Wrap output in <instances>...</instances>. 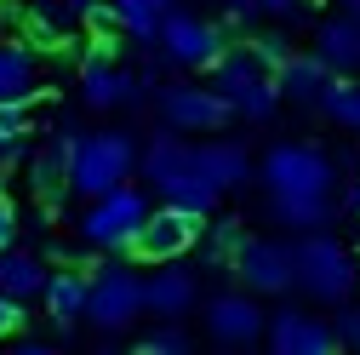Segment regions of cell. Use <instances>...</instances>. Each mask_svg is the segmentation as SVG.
<instances>
[{
	"label": "cell",
	"instance_id": "6da1fadb",
	"mask_svg": "<svg viewBox=\"0 0 360 355\" xmlns=\"http://www.w3.org/2000/svg\"><path fill=\"white\" fill-rule=\"evenodd\" d=\"M143 178L160 189V201H172V206H189V212H212L217 206V184L200 172V161H195V144H184V138H172V132H160V138L143 149Z\"/></svg>",
	"mask_w": 360,
	"mask_h": 355
},
{
	"label": "cell",
	"instance_id": "7a4b0ae2",
	"mask_svg": "<svg viewBox=\"0 0 360 355\" xmlns=\"http://www.w3.org/2000/svg\"><path fill=\"white\" fill-rule=\"evenodd\" d=\"M354 263L360 258L349 247H338L321 230H309V241L292 247V287H303L309 298H321V304H343L354 292V275H360Z\"/></svg>",
	"mask_w": 360,
	"mask_h": 355
},
{
	"label": "cell",
	"instance_id": "3957f363",
	"mask_svg": "<svg viewBox=\"0 0 360 355\" xmlns=\"http://www.w3.org/2000/svg\"><path fill=\"white\" fill-rule=\"evenodd\" d=\"M212 86H217V92L229 98V109L246 115V120H269V115L281 109L275 69H263V63L252 58V46H246V52H217V58H212Z\"/></svg>",
	"mask_w": 360,
	"mask_h": 355
},
{
	"label": "cell",
	"instance_id": "277c9868",
	"mask_svg": "<svg viewBox=\"0 0 360 355\" xmlns=\"http://www.w3.org/2000/svg\"><path fill=\"white\" fill-rule=\"evenodd\" d=\"M131 166H138V149H131L126 132H92V138L75 144V161H69V189L75 195H103L115 184H126Z\"/></svg>",
	"mask_w": 360,
	"mask_h": 355
},
{
	"label": "cell",
	"instance_id": "5b68a950",
	"mask_svg": "<svg viewBox=\"0 0 360 355\" xmlns=\"http://www.w3.org/2000/svg\"><path fill=\"white\" fill-rule=\"evenodd\" d=\"M143 218H149V201H143V189H131V184H115V189L92 195V206H86V218H80V241H86V247H109V252H126Z\"/></svg>",
	"mask_w": 360,
	"mask_h": 355
},
{
	"label": "cell",
	"instance_id": "8992f818",
	"mask_svg": "<svg viewBox=\"0 0 360 355\" xmlns=\"http://www.w3.org/2000/svg\"><path fill=\"white\" fill-rule=\"evenodd\" d=\"M269 195H332V155L314 144H275L263 155Z\"/></svg>",
	"mask_w": 360,
	"mask_h": 355
},
{
	"label": "cell",
	"instance_id": "52a82bcc",
	"mask_svg": "<svg viewBox=\"0 0 360 355\" xmlns=\"http://www.w3.org/2000/svg\"><path fill=\"white\" fill-rule=\"evenodd\" d=\"M138 316H143V281L120 263H98V275L86 281V321H98L103 332H126Z\"/></svg>",
	"mask_w": 360,
	"mask_h": 355
},
{
	"label": "cell",
	"instance_id": "ba28073f",
	"mask_svg": "<svg viewBox=\"0 0 360 355\" xmlns=\"http://www.w3.org/2000/svg\"><path fill=\"white\" fill-rule=\"evenodd\" d=\"M200 230H206V218H200V212L166 201L160 212H149L143 224H138V235H131L126 252H138L143 263H172V258H184V252L200 241Z\"/></svg>",
	"mask_w": 360,
	"mask_h": 355
},
{
	"label": "cell",
	"instance_id": "9c48e42d",
	"mask_svg": "<svg viewBox=\"0 0 360 355\" xmlns=\"http://www.w3.org/2000/svg\"><path fill=\"white\" fill-rule=\"evenodd\" d=\"M155 40H160V52L172 63H184V69H212V58L223 52V29L195 18V12H166Z\"/></svg>",
	"mask_w": 360,
	"mask_h": 355
},
{
	"label": "cell",
	"instance_id": "30bf717a",
	"mask_svg": "<svg viewBox=\"0 0 360 355\" xmlns=\"http://www.w3.org/2000/svg\"><path fill=\"white\" fill-rule=\"evenodd\" d=\"M80 98L92 109H115V104H143V80L126 75L115 63V46H103V40H92V52H86L80 63Z\"/></svg>",
	"mask_w": 360,
	"mask_h": 355
},
{
	"label": "cell",
	"instance_id": "8fae6325",
	"mask_svg": "<svg viewBox=\"0 0 360 355\" xmlns=\"http://www.w3.org/2000/svg\"><path fill=\"white\" fill-rule=\"evenodd\" d=\"M160 115H166L172 132H223L235 109H229V98L217 86H166Z\"/></svg>",
	"mask_w": 360,
	"mask_h": 355
},
{
	"label": "cell",
	"instance_id": "7c38bea8",
	"mask_svg": "<svg viewBox=\"0 0 360 355\" xmlns=\"http://www.w3.org/2000/svg\"><path fill=\"white\" fill-rule=\"evenodd\" d=\"M263 338H269V349H281V355H332L338 349L332 321L309 316V309H297V304L275 309V316L263 321Z\"/></svg>",
	"mask_w": 360,
	"mask_h": 355
},
{
	"label": "cell",
	"instance_id": "4fadbf2b",
	"mask_svg": "<svg viewBox=\"0 0 360 355\" xmlns=\"http://www.w3.org/2000/svg\"><path fill=\"white\" fill-rule=\"evenodd\" d=\"M263 309H257V298H246V292H217L212 304H206V338L212 344H223V349H246V344H257L263 338Z\"/></svg>",
	"mask_w": 360,
	"mask_h": 355
},
{
	"label": "cell",
	"instance_id": "5bb4252c",
	"mask_svg": "<svg viewBox=\"0 0 360 355\" xmlns=\"http://www.w3.org/2000/svg\"><path fill=\"white\" fill-rule=\"evenodd\" d=\"M235 275L252 292H292V247L286 241H240Z\"/></svg>",
	"mask_w": 360,
	"mask_h": 355
},
{
	"label": "cell",
	"instance_id": "9a60e30c",
	"mask_svg": "<svg viewBox=\"0 0 360 355\" xmlns=\"http://www.w3.org/2000/svg\"><path fill=\"white\" fill-rule=\"evenodd\" d=\"M40 98V52L29 40H0V104Z\"/></svg>",
	"mask_w": 360,
	"mask_h": 355
},
{
	"label": "cell",
	"instance_id": "2e32d148",
	"mask_svg": "<svg viewBox=\"0 0 360 355\" xmlns=\"http://www.w3.org/2000/svg\"><path fill=\"white\" fill-rule=\"evenodd\" d=\"M195 275L189 270H155L143 281V309H155L160 321H177V316H189V304H195Z\"/></svg>",
	"mask_w": 360,
	"mask_h": 355
},
{
	"label": "cell",
	"instance_id": "e0dca14e",
	"mask_svg": "<svg viewBox=\"0 0 360 355\" xmlns=\"http://www.w3.org/2000/svg\"><path fill=\"white\" fill-rule=\"evenodd\" d=\"M314 58H321L332 75L360 69V18H332L314 29Z\"/></svg>",
	"mask_w": 360,
	"mask_h": 355
},
{
	"label": "cell",
	"instance_id": "ac0fdd59",
	"mask_svg": "<svg viewBox=\"0 0 360 355\" xmlns=\"http://www.w3.org/2000/svg\"><path fill=\"white\" fill-rule=\"evenodd\" d=\"M75 132L69 126H52V138L46 144H40V155L29 161V178H34V189L40 195H58L63 184H69V161H75Z\"/></svg>",
	"mask_w": 360,
	"mask_h": 355
},
{
	"label": "cell",
	"instance_id": "d6986e66",
	"mask_svg": "<svg viewBox=\"0 0 360 355\" xmlns=\"http://www.w3.org/2000/svg\"><path fill=\"white\" fill-rule=\"evenodd\" d=\"M326 80H332V69L321 63V58H286L281 69H275V86H281V98H292V104H303V109H314V104H321V92H326Z\"/></svg>",
	"mask_w": 360,
	"mask_h": 355
},
{
	"label": "cell",
	"instance_id": "ffe728a7",
	"mask_svg": "<svg viewBox=\"0 0 360 355\" xmlns=\"http://www.w3.org/2000/svg\"><path fill=\"white\" fill-rule=\"evenodd\" d=\"M46 316H52V327L69 338L75 332V321H86V275H75V270H63V275H46Z\"/></svg>",
	"mask_w": 360,
	"mask_h": 355
},
{
	"label": "cell",
	"instance_id": "44dd1931",
	"mask_svg": "<svg viewBox=\"0 0 360 355\" xmlns=\"http://www.w3.org/2000/svg\"><path fill=\"white\" fill-rule=\"evenodd\" d=\"M195 161H200V172L212 178L217 189H240L246 178H252V155H246L240 144H223V138L200 144V149H195Z\"/></svg>",
	"mask_w": 360,
	"mask_h": 355
},
{
	"label": "cell",
	"instance_id": "7402d4cb",
	"mask_svg": "<svg viewBox=\"0 0 360 355\" xmlns=\"http://www.w3.org/2000/svg\"><path fill=\"white\" fill-rule=\"evenodd\" d=\"M0 292H12V298H40L46 292V263L29 258V252H0Z\"/></svg>",
	"mask_w": 360,
	"mask_h": 355
},
{
	"label": "cell",
	"instance_id": "603a6c76",
	"mask_svg": "<svg viewBox=\"0 0 360 355\" xmlns=\"http://www.w3.org/2000/svg\"><path fill=\"white\" fill-rule=\"evenodd\" d=\"M326 212H332V195H275V224H286L297 235L321 230Z\"/></svg>",
	"mask_w": 360,
	"mask_h": 355
},
{
	"label": "cell",
	"instance_id": "cb8c5ba5",
	"mask_svg": "<svg viewBox=\"0 0 360 355\" xmlns=\"http://www.w3.org/2000/svg\"><path fill=\"white\" fill-rule=\"evenodd\" d=\"M314 109H326L338 126H349V132H360V80H349V75H332L326 80V92H321V104Z\"/></svg>",
	"mask_w": 360,
	"mask_h": 355
},
{
	"label": "cell",
	"instance_id": "d4e9b609",
	"mask_svg": "<svg viewBox=\"0 0 360 355\" xmlns=\"http://www.w3.org/2000/svg\"><path fill=\"white\" fill-rule=\"evenodd\" d=\"M177 6V0H115V12H120V29L131 35V40H155V29H160V18Z\"/></svg>",
	"mask_w": 360,
	"mask_h": 355
},
{
	"label": "cell",
	"instance_id": "484cf974",
	"mask_svg": "<svg viewBox=\"0 0 360 355\" xmlns=\"http://www.w3.org/2000/svg\"><path fill=\"white\" fill-rule=\"evenodd\" d=\"M29 144V104H0V161H18Z\"/></svg>",
	"mask_w": 360,
	"mask_h": 355
},
{
	"label": "cell",
	"instance_id": "4316f807",
	"mask_svg": "<svg viewBox=\"0 0 360 355\" xmlns=\"http://www.w3.org/2000/svg\"><path fill=\"white\" fill-rule=\"evenodd\" d=\"M86 29H92V40H103V46H115V40L126 35L120 29V12H115V0H92V6H86V18H80Z\"/></svg>",
	"mask_w": 360,
	"mask_h": 355
},
{
	"label": "cell",
	"instance_id": "83f0119b",
	"mask_svg": "<svg viewBox=\"0 0 360 355\" xmlns=\"http://www.w3.org/2000/svg\"><path fill=\"white\" fill-rule=\"evenodd\" d=\"M189 344H195V338L177 327V321H166V327H155V332H143V338H138V349H143V355H184Z\"/></svg>",
	"mask_w": 360,
	"mask_h": 355
},
{
	"label": "cell",
	"instance_id": "f1b7e54d",
	"mask_svg": "<svg viewBox=\"0 0 360 355\" xmlns=\"http://www.w3.org/2000/svg\"><path fill=\"white\" fill-rule=\"evenodd\" d=\"M240 218H217L212 224V247H206V258L212 263H235V252H240Z\"/></svg>",
	"mask_w": 360,
	"mask_h": 355
},
{
	"label": "cell",
	"instance_id": "f546056e",
	"mask_svg": "<svg viewBox=\"0 0 360 355\" xmlns=\"http://www.w3.org/2000/svg\"><path fill=\"white\" fill-rule=\"evenodd\" d=\"M252 58H257L263 69H281V63L292 58V46H286V35L269 29V35H252Z\"/></svg>",
	"mask_w": 360,
	"mask_h": 355
},
{
	"label": "cell",
	"instance_id": "4dcf8cb0",
	"mask_svg": "<svg viewBox=\"0 0 360 355\" xmlns=\"http://www.w3.org/2000/svg\"><path fill=\"white\" fill-rule=\"evenodd\" d=\"M332 332H338V349H360V304H343Z\"/></svg>",
	"mask_w": 360,
	"mask_h": 355
},
{
	"label": "cell",
	"instance_id": "1f68e13d",
	"mask_svg": "<svg viewBox=\"0 0 360 355\" xmlns=\"http://www.w3.org/2000/svg\"><path fill=\"white\" fill-rule=\"evenodd\" d=\"M29 316H23V298H12V292H0V338H18V327H23Z\"/></svg>",
	"mask_w": 360,
	"mask_h": 355
},
{
	"label": "cell",
	"instance_id": "d6a6232c",
	"mask_svg": "<svg viewBox=\"0 0 360 355\" xmlns=\"http://www.w3.org/2000/svg\"><path fill=\"white\" fill-rule=\"evenodd\" d=\"M12 241H18V206H12L6 195H0V252H6Z\"/></svg>",
	"mask_w": 360,
	"mask_h": 355
},
{
	"label": "cell",
	"instance_id": "836d02e7",
	"mask_svg": "<svg viewBox=\"0 0 360 355\" xmlns=\"http://www.w3.org/2000/svg\"><path fill=\"white\" fill-rule=\"evenodd\" d=\"M223 12H229V23H252L257 18V0H223Z\"/></svg>",
	"mask_w": 360,
	"mask_h": 355
},
{
	"label": "cell",
	"instance_id": "e575fe53",
	"mask_svg": "<svg viewBox=\"0 0 360 355\" xmlns=\"http://www.w3.org/2000/svg\"><path fill=\"white\" fill-rule=\"evenodd\" d=\"M257 12H269V18H303V6H292V0H257Z\"/></svg>",
	"mask_w": 360,
	"mask_h": 355
},
{
	"label": "cell",
	"instance_id": "d590c367",
	"mask_svg": "<svg viewBox=\"0 0 360 355\" xmlns=\"http://www.w3.org/2000/svg\"><path fill=\"white\" fill-rule=\"evenodd\" d=\"M58 6H63V18H69V23H80V18H86V6H92V0H58Z\"/></svg>",
	"mask_w": 360,
	"mask_h": 355
},
{
	"label": "cell",
	"instance_id": "8d00e7d4",
	"mask_svg": "<svg viewBox=\"0 0 360 355\" xmlns=\"http://www.w3.org/2000/svg\"><path fill=\"white\" fill-rule=\"evenodd\" d=\"M343 212H354V218H360V178L349 184V195H343Z\"/></svg>",
	"mask_w": 360,
	"mask_h": 355
},
{
	"label": "cell",
	"instance_id": "74e56055",
	"mask_svg": "<svg viewBox=\"0 0 360 355\" xmlns=\"http://www.w3.org/2000/svg\"><path fill=\"white\" fill-rule=\"evenodd\" d=\"M292 6H303V12H314V6H321V0H292Z\"/></svg>",
	"mask_w": 360,
	"mask_h": 355
},
{
	"label": "cell",
	"instance_id": "f35d334b",
	"mask_svg": "<svg viewBox=\"0 0 360 355\" xmlns=\"http://www.w3.org/2000/svg\"><path fill=\"white\" fill-rule=\"evenodd\" d=\"M343 6H349V18H360V0H343Z\"/></svg>",
	"mask_w": 360,
	"mask_h": 355
},
{
	"label": "cell",
	"instance_id": "ab89813d",
	"mask_svg": "<svg viewBox=\"0 0 360 355\" xmlns=\"http://www.w3.org/2000/svg\"><path fill=\"white\" fill-rule=\"evenodd\" d=\"M6 18H12V12H6V0H0V29H6Z\"/></svg>",
	"mask_w": 360,
	"mask_h": 355
}]
</instances>
